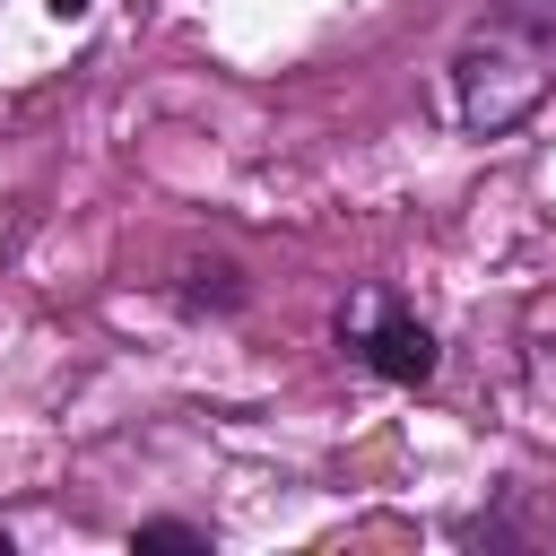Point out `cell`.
I'll return each mask as SVG.
<instances>
[{"mask_svg": "<svg viewBox=\"0 0 556 556\" xmlns=\"http://www.w3.org/2000/svg\"><path fill=\"white\" fill-rule=\"evenodd\" d=\"M339 339H348L382 382H426V374H434V330H426L417 313H400L382 287H356V295H348Z\"/></svg>", "mask_w": 556, "mask_h": 556, "instance_id": "obj_2", "label": "cell"}, {"mask_svg": "<svg viewBox=\"0 0 556 556\" xmlns=\"http://www.w3.org/2000/svg\"><path fill=\"white\" fill-rule=\"evenodd\" d=\"M130 547H208V530H191V521H139Z\"/></svg>", "mask_w": 556, "mask_h": 556, "instance_id": "obj_3", "label": "cell"}, {"mask_svg": "<svg viewBox=\"0 0 556 556\" xmlns=\"http://www.w3.org/2000/svg\"><path fill=\"white\" fill-rule=\"evenodd\" d=\"M547 70H539V35L521 26H495V35H469L452 52V104L469 130H513L530 104H539Z\"/></svg>", "mask_w": 556, "mask_h": 556, "instance_id": "obj_1", "label": "cell"}, {"mask_svg": "<svg viewBox=\"0 0 556 556\" xmlns=\"http://www.w3.org/2000/svg\"><path fill=\"white\" fill-rule=\"evenodd\" d=\"M504 26H521V35H556V0H504Z\"/></svg>", "mask_w": 556, "mask_h": 556, "instance_id": "obj_4", "label": "cell"}, {"mask_svg": "<svg viewBox=\"0 0 556 556\" xmlns=\"http://www.w3.org/2000/svg\"><path fill=\"white\" fill-rule=\"evenodd\" d=\"M43 9H52V17H87L96 0H43Z\"/></svg>", "mask_w": 556, "mask_h": 556, "instance_id": "obj_5", "label": "cell"}]
</instances>
